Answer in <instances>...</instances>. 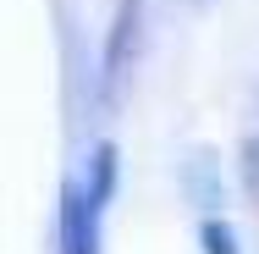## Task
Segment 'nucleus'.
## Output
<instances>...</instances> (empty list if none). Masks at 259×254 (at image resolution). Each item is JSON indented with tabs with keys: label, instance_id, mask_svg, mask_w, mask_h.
<instances>
[{
	"label": "nucleus",
	"instance_id": "3",
	"mask_svg": "<svg viewBox=\"0 0 259 254\" xmlns=\"http://www.w3.org/2000/svg\"><path fill=\"white\" fill-rule=\"evenodd\" d=\"M177 188H182V204L193 210V215H221V204H226V171H221V155L204 150V144H193V150H182L177 160Z\"/></svg>",
	"mask_w": 259,
	"mask_h": 254
},
{
	"label": "nucleus",
	"instance_id": "5",
	"mask_svg": "<svg viewBox=\"0 0 259 254\" xmlns=\"http://www.w3.org/2000/svg\"><path fill=\"white\" fill-rule=\"evenodd\" d=\"M243 188H248V199L259 204V133L243 138Z\"/></svg>",
	"mask_w": 259,
	"mask_h": 254
},
{
	"label": "nucleus",
	"instance_id": "4",
	"mask_svg": "<svg viewBox=\"0 0 259 254\" xmlns=\"http://www.w3.org/2000/svg\"><path fill=\"white\" fill-rule=\"evenodd\" d=\"M193 243H199V254H243V232L226 215H199Z\"/></svg>",
	"mask_w": 259,
	"mask_h": 254
},
{
	"label": "nucleus",
	"instance_id": "2",
	"mask_svg": "<svg viewBox=\"0 0 259 254\" xmlns=\"http://www.w3.org/2000/svg\"><path fill=\"white\" fill-rule=\"evenodd\" d=\"M144 45H149V0H116L105 45H100V72H94L100 105H116L127 94V83H133L138 61H144Z\"/></svg>",
	"mask_w": 259,
	"mask_h": 254
},
{
	"label": "nucleus",
	"instance_id": "1",
	"mask_svg": "<svg viewBox=\"0 0 259 254\" xmlns=\"http://www.w3.org/2000/svg\"><path fill=\"white\" fill-rule=\"evenodd\" d=\"M121 194V144L100 138L66 177L55 204V254H105V215Z\"/></svg>",
	"mask_w": 259,
	"mask_h": 254
}]
</instances>
